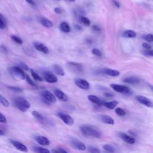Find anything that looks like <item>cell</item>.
Masks as SVG:
<instances>
[{"label":"cell","mask_w":153,"mask_h":153,"mask_svg":"<svg viewBox=\"0 0 153 153\" xmlns=\"http://www.w3.org/2000/svg\"><path fill=\"white\" fill-rule=\"evenodd\" d=\"M79 129L85 136L100 138L102 136V131L97 127L93 125H82L80 126Z\"/></svg>","instance_id":"cell-1"},{"label":"cell","mask_w":153,"mask_h":153,"mask_svg":"<svg viewBox=\"0 0 153 153\" xmlns=\"http://www.w3.org/2000/svg\"><path fill=\"white\" fill-rule=\"evenodd\" d=\"M11 74L16 78L25 79V74L23 71V69L20 68L19 66H14L10 69Z\"/></svg>","instance_id":"cell-2"},{"label":"cell","mask_w":153,"mask_h":153,"mask_svg":"<svg viewBox=\"0 0 153 153\" xmlns=\"http://www.w3.org/2000/svg\"><path fill=\"white\" fill-rule=\"evenodd\" d=\"M110 86L113 90L118 93L130 94L131 92V89L129 87L125 85H121L117 84H110Z\"/></svg>","instance_id":"cell-3"},{"label":"cell","mask_w":153,"mask_h":153,"mask_svg":"<svg viewBox=\"0 0 153 153\" xmlns=\"http://www.w3.org/2000/svg\"><path fill=\"white\" fill-rule=\"evenodd\" d=\"M67 65L69 69L71 71H73V72L79 74L83 72V67L80 63L74 62H69L67 63Z\"/></svg>","instance_id":"cell-4"},{"label":"cell","mask_w":153,"mask_h":153,"mask_svg":"<svg viewBox=\"0 0 153 153\" xmlns=\"http://www.w3.org/2000/svg\"><path fill=\"white\" fill-rule=\"evenodd\" d=\"M70 144L75 149H77L81 151H84L86 149L85 145L82 142L79 141L76 139H75V138L71 139Z\"/></svg>","instance_id":"cell-5"},{"label":"cell","mask_w":153,"mask_h":153,"mask_svg":"<svg viewBox=\"0 0 153 153\" xmlns=\"http://www.w3.org/2000/svg\"><path fill=\"white\" fill-rule=\"evenodd\" d=\"M41 97L45 98L51 103H55L57 101L56 96L48 90H42L40 92Z\"/></svg>","instance_id":"cell-6"},{"label":"cell","mask_w":153,"mask_h":153,"mask_svg":"<svg viewBox=\"0 0 153 153\" xmlns=\"http://www.w3.org/2000/svg\"><path fill=\"white\" fill-rule=\"evenodd\" d=\"M43 78L48 83H56L58 81L57 76L50 71L44 72L43 73Z\"/></svg>","instance_id":"cell-7"},{"label":"cell","mask_w":153,"mask_h":153,"mask_svg":"<svg viewBox=\"0 0 153 153\" xmlns=\"http://www.w3.org/2000/svg\"><path fill=\"white\" fill-rule=\"evenodd\" d=\"M57 115L66 124H67L68 126H71V125L74 124V120L69 115H68V114H66L64 113H62V112H59L57 114Z\"/></svg>","instance_id":"cell-8"},{"label":"cell","mask_w":153,"mask_h":153,"mask_svg":"<svg viewBox=\"0 0 153 153\" xmlns=\"http://www.w3.org/2000/svg\"><path fill=\"white\" fill-rule=\"evenodd\" d=\"M75 84L78 86L79 88L83 89V90H88L90 88V84L87 81L84 79L77 78L75 79Z\"/></svg>","instance_id":"cell-9"},{"label":"cell","mask_w":153,"mask_h":153,"mask_svg":"<svg viewBox=\"0 0 153 153\" xmlns=\"http://www.w3.org/2000/svg\"><path fill=\"white\" fill-rule=\"evenodd\" d=\"M136 99L140 103H141L147 107H149V108L152 107V102L149 99H148L143 96H142V95L137 96L136 97Z\"/></svg>","instance_id":"cell-10"},{"label":"cell","mask_w":153,"mask_h":153,"mask_svg":"<svg viewBox=\"0 0 153 153\" xmlns=\"http://www.w3.org/2000/svg\"><path fill=\"white\" fill-rule=\"evenodd\" d=\"M11 143L18 150L22 151V152H27V148L26 145H25L24 144H23L22 143L19 142V141H16L14 140H12L10 139V140Z\"/></svg>","instance_id":"cell-11"},{"label":"cell","mask_w":153,"mask_h":153,"mask_svg":"<svg viewBox=\"0 0 153 153\" xmlns=\"http://www.w3.org/2000/svg\"><path fill=\"white\" fill-rule=\"evenodd\" d=\"M54 93L56 97H57L58 99L63 102H66L68 100V97L67 95L65 94L61 90L56 89L54 91Z\"/></svg>","instance_id":"cell-12"},{"label":"cell","mask_w":153,"mask_h":153,"mask_svg":"<svg viewBox=\"0 0 153 153\" xmlns=\"http://www.w3.org/2000/svg\"><path fill=\"white\" fill-rule=\"evenodd\" d=\"M119 136L122 139V140H123L124 141H125L126 142H127V143L129 144H134L135 143V139L126 133H119Z\"/></svg>","instance_id":"cell-13"},{"label":"cell","mask_w":153,"mask_h":153,"mask_svg":"<svg viewBox=\"0 0 153 153\" xmlns=\"http://www.w3.org/2000/svg\"><path fill=\"white\" fill-rule=\"evenodd\" d=\"M35 139L39 144L43 146H47V145H49L50 143L49 139L45 136H37L35 137Z\"/></svg>","instance_id":"cell-14"},{"label":"cell","mask_w":153,"mask_h":153,"mask_svg":"<svg viewBox=\"0 0 153 153\" xmlns=\"http://www.w3.org/2000/svg\"><path fill=\"white\" fill-rule=\"evenodd\" d=\"M32 114L33 116L35 118H36L41 124H45L48 123V120H47L45 117H44V116H42V115H41V114H40L39 112H38L37 111H32Z\"/></svg>","instance_id":"cell-15"},{"label":"cell","mask_w":153,"mask_h":153,"mask_svg":"<svg viewBox=\"0 0 153 153\" xmlns=\"http://www.w3.org/2000/svg\"><path fill=\"white\" fill-rule=\"evenodd\" d=\"M99 119L103 121V123L108 124H110V125H113L114 124V119L111 117L109 115H105V114H102L99 115Z\"/></svg>","instance_id":"cell-16"},{"label":"cell","mask_w":153,"mask_h":153,"mask_svg":"<svg viewBox=\"0 0 153 153\" xmlns=\"http://www.w3.org/2000/svg\"><path fill=\"white\" fill-rule=\"evenodd\" d=\"M34 47L36 50H37L39 51H41L44 54H47L49 52L48 48L45 45H44V44H42L40 42H35Z\"/></svg>","instance_id":"cell-17"},{"label":"cell","mask_w":153,"mask_h":153,"mask_svg":"<svg viewBox=\"0 0 153 153\" xmlns=\"http://www.w3.org/2000/svg\"><path fill=\"white\" fill-rule=\"evenodd\" d=\"M53 70L55 74H56L60 76H64L65 75V71L62 67L58 65V64H54L53 66Z\"/></svg>","instance_id":"cell-18"},{"label":"cell","mask_w":153,"mask_h":153,"mask_svg":"<svg viewBox=\"0 0 153 153\" xmlns=\"http://www.w3.org/2000/svg\"><path fill=\"white\" fill-rule=\"evenodd\" d=\"M123 81L124 82L130 84H137L140 82L139 79L136 76L126 77L123 79Z\"/></svg>","instance_id":"cell-19"},{"label":"cell","mask_w":153,"mask_h":153,"mask_svg":"<svg viewBox=\"0 0 153 153\" xmlns=\"http://www.w3.org/2000/svg\"><path fill=\"white\" fill-rule=\"evenodd\" d=\"M103 73L109 75V76H117L118 75H120V73L117 70H114V69H108V68H106L103 69Z\"/></svg>","instance_id":"cell-20"},{"label":"cell","mask_w":153,"mask_h":153,"mask_svg":"<svg viewBox=\"0 0 153 153\" xmlns=\"http://www.w3.org/2000/svg\"><path fill=\"white\" fill-rule=\"evenodd\" d=\"M13 104L15 107H16L19 110H20L22 112H26L27 109L26 108V107L17 99L16 98L13 101Z\"/></svg>","instance_id":"cell-21"},{"label":"cell","mask_w":153,"mask_h":153,"mask_svg":"<svg viewBox=\"0 0 153 153\" xmlns=\"http://www.w3.org/2000/svg\"><path fill=\"white\" fill-rule=\"evenodd\" d=\"M87 97L90 101H91V102H93L94 104H96L97 105H102V104L101 100L99 97H97V96H96L94 95L90 94V95H88Z\"/></svg>","instance_id":"cell-22"},{"label":"cell","mask_w":153,"mask_h":153,"mask_svg":"<svg viewBox=\"0 0 153 153\" xmlns=\"http://www.w3.org/2000/svg\"><path fill=\"white\" fill-rule=\"evenodd\" d=\"M122 36L123 37L127 38H135L136 36V33L135 32H134L133 30H125L123 33Z\"/></svg>","instance_id":"cell-23"},{"label":"cell","mask_w":153,"mask_h":153,"mask_svg":"<svg viewBox=\"0 0 153 153\" xmlns=\"http://www.w3.org/2000/svg\"><path fill=\"white\" fill-rule=\"evenodd\" d=\"M118 102L116 100H114V101H111V102H103V105L106 107L108 109H114L116 106L118 105Z\"/></svg>","instance_id":"cell-24"},{"label":"cell","mask_w":153,"mask_h":153,"mask_svg":"<svg viewBox=\"0 0 153 153\" xmlns=\"http://www.w3.org/2000/svg\"><path fill=\"white\" fill-rule=\"evenodd\" d=\"M60 30L65 33H68L71 30V28L69 25L66 22H62L60 25Z\"/></svg>","instance_id":"cell-25"},{"label":"cell","mask_w":153,"mask_h":153,"mask_svg":"<svg viewBox=\"0 0 153 153\" xmlns=\"http://www.w3.org/2000/svg\"><path fill=\"white\" fill-rule=\"evenodd\" d=\"M40 22L43 26L46 27H51L53 26V23L50 20L45 18H41L40 19Z\"/></svg>","instance_id":"cell-26"},{"label":"cell","mask_w":153,"mask_h":153,"mask_svg":"<svg viewBox=\"0 0 153 153\" xmlns=\"http://www.w3.org/2000/svg\"><path fill=\"white\" fill-rule=\"evenodd\" d=\"M17 99L26 107V109L30 108V103H29L26 99H25V98L22 97H17Z\"/></svg>","instance_id":"cell-27"},{"label":"cell","mask_w":153,"mask_h":153,"mask_svg":"<svg viewBox=\"0 0 153 153\" xmlns=\"http://www.w3.org/2000/svg\"><path fill=\"white\" fill-rule=\"evenodd\" d=\"M33 150L35 152L38 153H50V151L48 149L39 146L33 147Z\"/></svg>","instance_id":"cell-28"},{"label":"cell","mask_w":153,"mask_h":153,"mask_svg":"<svg viewBox=\"0 0 153 153\" xmlns=\"http://www.w3.org/2000/svg\"><path fill=\"white\" fill-rule=\"evenodd\" d=\"M30 73H31V75L32 76V77L33 78V79L36 81H43V78L39 76L38 74H37L33 69H30Z\"/></svg>","instance_id":"cell-29"},{"label":"cell","mask_w":153,"mask_h":153,"mask_svg":"<svg viewBox=\"0 0 153 153\" xmlns=\"http://www.w3.org/2000/svg\"><path fill=\"white\" fill-rule=\"evenodd\" d=\"M0 103L5 107H7L10 105V103L8 100L1 94H0Z\"/></svg>","instance_id":"cell-30"},{"label":"cell","mask_w":153,"mask_h":153,"mask_svg":"<svg viewBox=\"0 0 153 153\" xmlns=\"http://www.w3.org/2000/svg\"><path fill=\"white\" fill-rule=\"evenodd\" d=\"M103 148L104 150L108 151V152H115V148L111 145H109V144H106V145H104L103 146Z\"/></svg>","instance_id":"cell-31"},{"label":"cell","mask_w":153,"mask_h":153,"mask_svg":"<svg viewBox=\"0 0 153 153\" xmlns=\"http://www.w3.org/2000/svg\"><path fill=\"white\" fill-rule=\"evenodd\" d=\"M80 20H81V22L84 25H85V26H90V20H89L88 18H87L86 17H84V16H80Z\"/></svg>","instance_id":"cell-32"},{"label":"cell","mask_w":153,"mask_h":153,"mask_svg":"<svg viewBox=\"0 0 153 153\" xmlns=\"http://www.w3.org/2000/svg\"><path fill=\"white\" fill-rule=\"evenodd\" d=\"M87 150L90 152H92V153H99L100 152V150L99 149V148H97V147L93 146H90V145L88 146Z\"/></svg>","instance_id":"cell-33"},{"label":"cell","mask_w":153,"mask_h":153,"mask_svg":"<svg viewBox=\"0 0 153 153\" xmlns=\"http://www.w3.org/2000/svg\"><path fill=\"white\" fill-rule=\"evenodd\" d=\"M116 114L119 116H124L126 115V111L121 108H117L115 109Z\"/></svg>","instance_id":"cell-34"},{"label":"cell","mask_w":153,"mask_h":153,"mask_svg":"<svg viewBox=\"0 0 153 153\" xmlns=\"http://www.w3.org/2000/svg\"><path fill=\"white\" fill-rule=\"evenodd\" d=\"M142 37H143V39H145L146 41H147L149 42H152L153 41V36L151 33L144 35L142 36Z\"/></svg>","instance_id":"cell-35"},{"label":"cell","mask_w":153,"mask_h":153,"mask_svg":"<svg viewBox=\"0 0 153 153\" xmlns=\"http://www.w3.org/2000/svg\"><path fill=\"white\" fill-rule=\"evenodd\" d=\"M25 79H26L27 82L29 85H30L31 86H32V87H36V84L35 83V82L33 81V80L27 75H25Z\"/></svg>","instance_id":"cell-36"},{"label":"cell","mask_w":153,"mask_h":153,"mask_svg":"<svg viewBox=\"0 0 153 153\" xmlns=\"http://www.w3.org/2000/svg\"><path fill=\"white\" fill-rule=\"evenodd\" d=\"M11 38L17 44H22L23 43V41L18 36H16V35H11Z\"/></svg>","instance_id":"cell-37"},{"label":"cell","mask_w":153,"mask_h":153,"mask_svg":"<svg viewBox=\"0 0 153 153\" xmlns=\"http://www.w3.org/2000/svg\"><path fill=\"white\" fill-rule=\"evenodd\" d=\"M6 26L5 20L2 16V15L0 13V29H4Z\"/></svg>","instance_id":"cell-38"},{"label":"cell","mask_w":153,"mask_h":153,"mask_svg":"<svg viewBox=\"0 0 153 153\" xmlns=\"http://www.w3.org/2000/svg\"><path fill=\"white\" fill-rule=\"evenodd\" d=\"M91 53H93V54H94V56H97V57H100L102 56L101 51L99 49L96 48H94L91 50Z\"/></svg>","instance_id":"cell-39"},{"label":"cell","mask_w":153,"mask_h":153,"mask_svg":"<svg viewBox=\"0 0 153 153\" xmlns=\"http://www.w3.org/2000/svg\"><path fill=\"white\" fill-rule=\"evenodd\" d=\"M8 88H10V90L16 91V92H21L22 91V89L20 87H16V86H8Z\"/></svg>","instance_id":"cell-40"},{"label":"cell","mask_w":153,"mask_h":153,"mask_svg":"<svg viewBox=\"0 0 153 153\" xmlns=\"http://www.w3.org/2000/svg\"><path fill=\"white\" fill-rule=\"evenodd\" d=\"M143 53L145 55L147 56H151L152 57L153 56V51L151 49H148L143 51Z\"/></svg>","instance_id":"cell-41"},{"label":"cell","mask_w":153,"mask_h":153,"mask_svg":"<svg viewBox=\"0 0 153 153\" xmlns=\"http://www.w3.org/2000/svg\"><path fill=\"white\" fill-rule=\"evenodd\" d=\"M51 151L53 152H56V153L57 152H65V153L67 152V151H66V150H65V149H63L62 148H57L56 149H53Z\"/></svg>","instance_id":"cell-42"},{"label":"cell","mask_w":153,"mask_h":153,"mask_svg":"<svg viewBox=\"0 0 153 153\" xmlns=\"http://www.w3.org/2000/svg\"><path fill=\"white\" fill-rule=\"evenodd\" d=\"M0 123H7V120L5 117L0 112Z\"/></svg>","instance_id":"cell-43"},{"label":"cell","mask_w":153,"mask_h":153,"mask_svg":"<svg viewBox=\"0 0 153 153\" xmlns=\"http://www.w3.org/2000/svg\"><path fill=\"white\" fill-rule=\"evenodd\" d=\"M84 12H85V11H84L82 9L79 8V9H77V10H76L75 13H76L77 15H79V16H82V15H84V14H85Z\"/></svg>","instance_id":"cell-44"},{"label":"cell","mask_w":153,"mask_h":153,"mask_svg":"<svg viewBox=\"0 0 153 153\" xmlns=\"http://www.w3.org/2000/svg\"><path fill=\"white\" fill-rule=\"evenodd\" d=\"M19 67L21 68L22 69H23L25 70H26L27 71L29 69V67L23 62H21L20 64H19Z\"/></svg>","instance_id":"cell-45"},{"label":"cell","mask_w":153,"mask_h":153,"mask_svg":"<svg viewBox=\"0 0 153 153\" xmlns=\"http://www.w3.org/2000/svg\"><path fill=\"white\" fill-rule=\"evenodd\" d=\"M0 51L3 53H7V48L4 45H0Z\"/></svg>","instance_id":"cell-46"},{"label":"cell","mask_w":153,"mask_h":153,"mask_svg":"<svg viewBox=\"0 0 153 153\" xmlns=\"http://www.w3.org/2000/svg\"><path fill=\"white\" fill-rule=\"evenodd\" d=\"M142 46L143 48H146V50L151 49V45L150 44L146 43V42H143V43L142 44Z\"/></svg>","instance_id":"cell-47"},{"label":"cell","mask_w":153,"mask_h":153,"mask_svg":"<svg viewBox=\"0 0 153 153\" xmlns=\"http://www.w3.org/2000/svg\"><path fill=\"white\" fill-rule=\"evenodd\" d=\"M91 28L95 32H100V28L97 25H93Z\"/></svg>","instance_id":"cell-48"},{"label":"cell","mask_w":153,"mask_h":153,"mask_svg":"<svg viewBox=\"0 0 153 153\" xmlns=\"http://www.w3.org/2000/svg\"><path fill=\"white\" fill-rule=\"evenodd\" d=\"M74 29L75 30H78V31H81L82 30V27L80 25H78V24H75L74 25Z\"/></svg>","instance_id":"cell-49"},{"label":"cell","mask_w":153,"mask_h":153,"mask_svg":"<svg viewBox=\"0 0 153 153\" xmlns=\"http://www.w3.org/2000/svg\"><path fill=\"white\" fill-rule=\"evenodd\" d=\"M104 95L107 97H114V94L109 93V92H105L104 93Z\"/></svg>","instance_id":"cell-50"},{"label":"cell","mask_w":153,"mask_h":153,"mask_svg":"<svg viewBox=\"0 0 153 153\" xmlns=\"http://www.w3.org/2000/svg\"><path fill=\"white\" fill-rule=\"evenodd\" d=\"M112 2H113V3H114V4L117 8H120V3H119L117 1H116V0H112Z\"/></svg>","instance_id":"cell-51"},{"label":"cell","mask_w":153,"mask_h":153,"mask_svg":"<svg viewBox=\"0 0 153 153\" xmlns=\"http://www.w3.org/2000/svg\"><path fill=\"white\" fill-rule=\"evenodd\" d=\"M42 102H44V103H46L47 105H50L51 104V102H49L48 100H47V99H45V98H44V97H42Z\"/></svg>","instance_id":"cell-52"},{"label":"cell","mask_w":153,"mask_h":153,"mask_svg":"<svg viewBox=\"0 0 153 153\" xmlns=\"http://www.w3.org/2000/svg\"><path fill=\"white\" fill-rule=\"evenodd\" d=\"M54 11H55L56 13H57V14H61V13H62L60 9L59 8H58V7H56V8H54Z\"/></svg>","instance_id":"cell-53"},{"label":"cell","mask_w":153,"mask_h":153,"mask_svg":"<svg viewBox=\"0 0 153 153\" xmlns=\"http://www.w3.org/2000/svg\"><path fill=\"white\" fill-rule=\"evenodd\" d=\"M26 1L27 2H28L29 4H30V5H35V2L33 0H26Z\"/></svg>","instance_id":"cell-54"},{"label":"cell","mask_w":153,"mask_h":153,"mask_svg":"<svg viewBox=\"0 0 153 153\" xmlns=\"http://www.w3.org/2000/svg\"><path fill=\"white\" fill-rule=\"evenodd\" d=\"M4 134H5L4 131H3L2 130L0 129V136H4Z\"/></svg>","instance_id":"cell-55"},{"label":"cell","mask_w":153,"mask_h":153,"mask_svg":"<svg viewBox=\"0 0 153 153\" xmlns=\"http://www.w3.org/2000/svg\"><path fill=\"white\" fill-rule=\"evenodd\" d=\"M87 42L88 43L91 44V42H92V41H91V40H90V39H87Z\"/></svg>","instance_id":"cell-56"},{"label":"cell","mask_w":153,"mask_h":153,"mask_svg":"<svg viewBox=\"0 0 153 153\" xmlns=\"http://www.w3.org/2000/svg\"><path fill=\"white\" fill-rule=\"evenodd\" d=\"M67 1H69V2H74L75 1V0H66Z\"/></svg>","instance_id":"cell-57"},{"label":"cell","mask_w":153,"mask_h":153,"mask_svg":"<svg viewBox=\"0 0 153 153\" xmlns=\"http://www.w3.org/2000/svg\"><path fill=\"white\" fill-rule=\"evenodd\" d=\"M56 1H60V0H56Z\"/></svg>","instance_id":"cell-58"}]
</instances>
